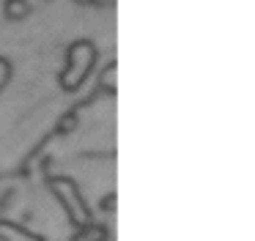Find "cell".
<instances>
[{"label": "cell", "mask_w": 255, "mask_h": 241, "mask_svg": "<svg viewBox=\"0 0 255 241\" xmlns=\"http://www.w3.org/2000/svg\"><path fill=\"white\" fill-rule=\"evenodd\" d=\"M74 126H77V115H74V113H69L66 118H61V123H58V129H61V131H72Z\"/></svg>", "instance_id": "ba28073f"}, {"label": "cell", "mask_w": 255, "mask_h": 241, "mask_svg": "<svg viewBox=\"0 0 255 241\" xmlns=\"http://www.w3.org/2000/svg\"><path fill=\"white\" fill-rule=\"evenodd\" d=\"M52 189L58 192L61 203L69 208V217H72V222H77V225H88V222H91V214H88V208H85V203H83V197H80L74 181L58 178V181H52Z\"/></svg>", "instance_id": "7a4b0ae2"}, {"label": "cell", "mask_w": 255, "mask_h": 241, "mask_svg": "<svg viewBox=\"0 0 255 241\" xmlns=\"http://www.w3.org/2000/svg\"><path fill=\"white\" fill-rule=\"evenodd\" d=\"M11 80V63L6 58H0V91L6 88V82Z\"/></svg>", "instance_id": "52a82bcc"}, {"label": "cell", "mask_w": 255, "mask_h": 241, "mask_svg": "<svg viewBox=\"0 0 255 241\" xmlns=\"http://www.w3.org/2000/svg\"><path fill=\"white\" fill-rule=\"evenodd\" d=\"M74 3H83V5H88V3H102V0H74ZM110 3V0H107Z\"/></svg>", "instance_id": "9c48e42d"}, {"label": "cell", "mask_w": 255, "mask_h": 241, "mask_svg": "<svg viewBox=\"0 0 255 241\" xmlns=\"http://www.w3.org/2000/svg\"><path fill=\"white\" fill-rule=\"evenodd\" d=\"M116 74H118L116 63H110V66L105 69V74L99 77V85H105L107 91H116Z\"/></svg>", "instance_id": "8992f818"}, {"label": "cell", "mask_w": 255, "mask_h": 241, "mask_svg": "<svg viewBox=\"0 0 255 241\" xmlns=\"http://www.w3.org/2000/svg\"><path fill=\"white\" fill-rule=\"evenodd\" d=\"M74 241H105V228H99V225H83V230H80L77 236H74Z\"/></svg>", "instance_id": "277c9868"}, {"label": "cell", "mask_w": 255, "mask_h": 241, "mask_svg": "<svg viewBox=\"0 0 255 241\" xmlns=\"http://www.w3.org/2000/svg\"><path fill=\"white\" fill-rule=\"evenodd\" d=\"M94 60H96V49L91 41L72 44V49H69V63H66V69L61 71L63 91H77V88L83 85V80L88 77Z\"/></svg>", "instance_id": "6da1fadb"}, {"label": "cell", "mask_w": 255, "mask_h": 241, "mask_svg": "<svg viewBox=\"0 0 255 241\" xmlns=\"http://www.w3.org/2000/svg\"><path fill=\"white\" fill-rule=\"evenodd\" d=\"M6 19H11V22H19V19H25V16L30 14V3L28 0H6Z\"/></svg>", "instance_id": "3957f363"}, {"label": "cell", "mask_w": 255, "mask_h": 241, "mask_svg": "<svg viewBox=\"0 0 255 241\" xmlns=\"http://www.w3.org/2000/svg\"><path fill=\"white\" fill-rule=\"evenodd\" d=\"M0 230H3V233H8L6 241H39L36 236L25 233L22 228H14V225H8V222H0Z\"/></svg>", "instance_id": "5b68a950"}]
</instances>
